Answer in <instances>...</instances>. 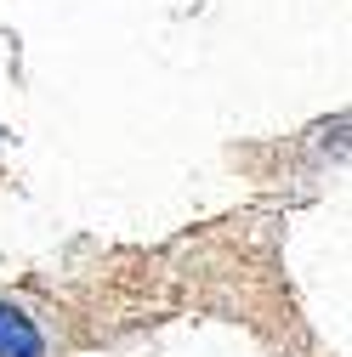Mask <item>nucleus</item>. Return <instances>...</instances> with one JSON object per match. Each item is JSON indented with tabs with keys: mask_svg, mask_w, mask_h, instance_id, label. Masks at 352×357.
Segmentation results:
<instances>
[{
	"mask_svg": "<svg viewBox=\"0 0 352 357\" xmlns=\"http://www.w3.org/2000/svg\"><path fill=\"white\" fill-rule=\"evenodd\" d=\"M0 357H80L68 312L34 289L0 284Z\"/></svg>",
	"mask_w": 352,
	"mask_h": 357,
	"instance_id": "1",
	"label": "nucleus"
}]
</instances>
